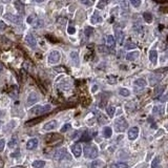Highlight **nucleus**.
<instances>
[{
	"label": "nucleus",
	"mask_w": 168,
	"mask_h": 168,
	"mask_svg": "<svg viewBox=\"0 0 168 168\" xmlns=\"http://www.w3.org/2000/svg\"><path fill=\"white\" fill-rule=\"evenodd\" d=\"M51 109V106L49 104H45V105H36L34 106L31 110H30V114L35 115V116H40L43 115L45 113H48V111Z\"/></svg>",
	"instance_id": "1"
},
{
	"label": "nucleus",
	"mask_w": 168,
	"mask_h": 168,
	"mask_svg": "<svg viewBox=\"0 0 168 168\" xmlns=\"http://www.w3.org/2000/svg\"><path fill=\"white\" fill-rule=\"evenodd\" d=\"M98 153H99V150L95 145H87L84 148V156H85V158L96 159L98 157Z\"/></svg>",
	"instance_id": "2"
},
{
	"label": "nucleus",
	"mask_w": 168,
	"mask_h": 168,
	"mask_svg": "<svg viewBox=\"0 0 168 168\" xmlns=\"http://www.w3.org/2000/svg\"><path fill=\"white\" fill-rule=\"evenodd\" d=\"M127 127H128V123L123 117H120L115 121V130L117 132H123L127 129Z\"/></svg>",
	"instance_id": "3"
},
{
	"label": "nucleus",
	"mask_w": 168,
	"mask_h": 168,
	"mask_svg": "<svg viewBox=\"0 0 168 168\" xmlns=\"http://www.w3.org/2000/svg\"><path fill=\"white\" fill-rule=\"evenodd\" d=\"M60 58H61V54L58 50H51L48 55L47 61L49 64H56L60 61Z\"/></svg>",
	"instance_id": "4"
},
{
	"label": "nucleus",
	"mask_w": 168,
	"mask_h": 168,
	"mask_svg": "<svg viewBox=\"0 0 168 168\" xmlns=\"http://www.w3.org/2000/svg\"><path fill=\"white\" fill-rule=\"evenodd\" d=\"M64 158H69V159H70V157H68V156H67V151H66V149H65V148L58 149L57 151L55 152V154H54V159H55L56 161L63 160Z\"/></svg>",
	"instance_id": "5"
},
{
	"label": "nucleus",
	"mask_w": 168,
	"mask_h": 168,
	"mask_svg": "<svg viewBox=\"0 0 168 168\" xmlns=\"http://www.w3.org/2000/svg\"><path fill=\"white\" fill-rule=\"evenodd\" d=\"M114 30H115V36H116V39L118 40V43L119 44H123V40H124V33H123V31L120 29L119 25H116Z\"/></svg>",
	"instance_id": "6"
},
{
	"label": "nucleus",
	"mask_w": 168,
	"mask_h": 168,
	"mask_svg": "<svg viewBox=\"0 0 168 168\" xmlns=\"http://www.w3.org/2000/svg\"><path fill=\"white\" fill-rule=\"evenodd\" d=\"M38 100H39V96L35 92L31 93L29 95V97H27V100H26V106H32V105H34L36 102H38Z\"/></svg>",
	"instance_id": "7"
},
{
	"label": "nucleus",
	"mask_w": 168,
	"mask_h": 168,
	"mask_svg": "<svg viewBox=\"0 0 168 168\" xmlns=\"http://www.w3.org/2000/svg\"><path fill=\"white\" fill-rule=\"evenodd\" d=\"M115 45H116V41H115V37L111 36V35H108L106 37V46L108 47V49L114 53L115 50Z\"/></svg>",
	"instance_id": "8"
},
{
	"label": "nucleus",
	"mask_w": 168,
	"mask_h": 168,
	"mask_svg": "<svg viewBox=\"0 0 168 168\" xmlns=\"http://www.w3.org/2000/svg\"><path fill=\"white\" fill-rule=\"evenodd\" d=\"M5 18L8 20H10L11 22H13L14 24H17V25H19V24L22 23V18L19 17V16H16V15H13V14H7L5 15Z\"/></svg>",
	"instance_id": "9"
},
{
	"label": "nucleus",
	"mask_w": 168,
	"mask_h": 168,
	"mask_svg": "<svg viewBox=\"0 0 168 168\" xmlns=\"http://www.w3.org/2000/svg\"><path fill=\"white\" fill-rule=\"evenodd\" d=\"M161 79H162V75L157 74V73L151 74L149 76V83H150V85H156L157 83H159L161 81Z\"/></svg>",
	"instance_id": "10"
},
{
	"label": "nucleus",
	"mask_w": 168,
	"mask_h": 168,
	"mask_svg": "<svg viewBox=\"0 0 168 168\" xmlns=\"http://www.w3.org/2000/svg\"><path fill=\"white\" fill-rule=\"evenodd\" d=\"M57 125H58V122L57 121H56V120H51V121H49V122H47V123L44 124L43 130H45V131L53 130V129H55L56 127H57Z\"/></svg>",
	"instance_id": "11"
},
{
	"label": "nucleus",
	"mask_w": 168,
	"mask_h": 168,
	"mask_svg": "<svg viewBox=\"0 0 168 168\" xmlns=\"http://www.w3.org/2000/svg\"><path fill=\"white\" fill-rule=\"evenodd\" d=\"M37 146H38V139L37 138H33V139L29 140L26 143V149H29V150L35 149V148H37Z\"/></svg>",
	"instance_id": "12"
},
{
	"label": "nucleus",
	"mask_w": 168,
	"mask_h": 168,
	"mask_svg": "<svg viewBox=\"0 0 168 168\" xmlns=\"http://www.w3.org/2000/svg\"><path fill=\"white\" fill-rule=\"evenodd\" d=\"M25 41H26L27 44H29L31 47H33V48H35L36 45H37L36 39L34 38V36H33L32 34H27V35L25 36Z\"/></svg>",
	"instance_id": "13"
},
{
	"label": "nucleus",
	"mask_w": 168,
	"mask_h": 168,
	"mask_svg": "<svg viewBox=\"0 0 168 168\" xmlns=\"http://www.w3.org/2000/svg\"><path fill=\"white\" fill-rule=\"evenodd\" d=\"M72 151H73V154H74L76 158H79V157L81 156V153H82V146H81L79 143H77V144L73 145Z\"/></svg>",
	"instance_id": "14"
},
{
	"label": "nucleus",
	"mask_w": 168,
	"mask_h": 168,
	"mask_svg": "<svg viewBox=\"0 0 168 168\" xmlns=\"http://www.w3.org/2000/svg\"><path fill=\"white\" fill-rule=\"evenodd\" d=\"M139 134V128L138 127H131L128 130V139L129 140H135Z\"/></svg>",
	"instance_id": "15"
},
{
	"label": "nucleus",
	"mask_w": 168,
	"mask_h": 168,
	"mask_svg": "<svg viewBox=\"0 0 168 168\" xmlns=\"http://www.w3.org/2000/svg\"><path fill=\"white\" fill-rule=\"evenodd\" d=\"M139 56H140L139 51H131V53L126 55V59L128 61H134V60H137L139 58Z\"/></svg>",
	"instance_id": "16"
},
{
	"label": "nucleus",
	"mask_w": 168,
	"mask_h": 168,
	"mask_svg": "<svg viewBox=\"0 0 168 168\" xmlns=\"http://www.w3.org/2000/svg\"><path fill=\"white\" fill-rule=\"evenodd\" d=\"M91 21H92L93 24H97V23H101V22L103 21V19H102V17L99 15L98 12H95L94 15H93V17H92V19H91Z\"/></svg>",
	"instance_id": "17"
},
{
	"label": "nucleus",
	"mask_w": 168,
	"mask_h": 168,
	"mask_svg": "<svg viewBox=\"0 0 168 168\" xmlns=\"http://www.w3.org/2000/svg\"><path fill=\"white\" fill-rule=\"evenodd\" d=\"M15 8H16V10L18 11V13L19 14H24V4L20 1V0H16V1H15Z\"/></svg>",
	"instance_id": "18"
},
{
	"label": "nucleus",
	"mask_w": 168,
	"mask_h": 168,
	"mask_svg": "<svg viewBox=\"0 0 168 168\" xmlns=\"http://www.w3.org/2000/svg\"><path fill=\"white\" fill-rule=\"evenodd\" d=\"M70 59H72V61L74 62V64L76 66L79 65V55H78L77 51H72L70 53Z\"/></svg>",
	"instance_id": "19"
},
{
	"label": "nucleus",
	"mask_w": 168,
	"mask_h": 168,
	"mask_svg": "<svg viewBox=\"0 0 168 168\" xmlns=\"http://www.w3.org/2000/svg\"><path fill=\"white\" fill-rule=\"evenodd\" d=\"M8 145H9L10 148H15L18 145V138H17V135H13L11 138V140H10V142H9Z\"/></svg>",
	"instance_id": "20"
},
{
	"label": "nucleus",
	"mask_w": 168,
	"mask_h": 168,
	"mask_svg": "<svg viewBox=\"0 0 168 168\" xmlns=\"http://www.w3.org/2000/svg\"><path fill=\"white\" fill-rule=\"evenodd\" d=\"M149 59L152 63H157L158 62V53L157 50H150L149 51Z\"/></svg>",
	"instance_id": "21"
},
{
	"label": "nucleus",
	"mask_w": 168,
	"mask_h": 168,
	"mask_svg": "<svg viewBox=\"0 0 168 168\" xmlns=\"http://www.w3.org/2000/svg\"><path fill=\"white\" fill-rule=\"evenodd\" d=\"M33 167L34 168H43L45 166V161H42V160H36L33 162Z\"/></svg>",
	"instance_id": "22"
},
{
	"label": "nucleus",
	"mask_w": 168,
	"mask_h": 168,
	"mask_svg": "<svg viewBox=\"0 0 168 168\" xmlns=\"http://www.w3.org/2000/svg\"><path fill=\"white\" fill-rule=\"evenodd\" d=\"M146 84H147V82H146L143 78L137 79V80L134 81V85H135V86H139V87H144V86H146Z\"/></svg>",
	"instance_id": "23"
},
{
	"label": "nucleus",
	"mask_w": 168,
	"mask_h": 168,
	"mask_svg": "<svg viewBox=\"0 0 168 168\" xmlns=\"http://www.w3.org/2000/svg\"><path fill=\"white\" fill-rule=\"evenodd\" d=\"M111 134H113V129H111L110 127H108V126L104 127V129H103V135H104V138L108 139V138L111 137Z\"/></svg>",
	"instance_id": "24"
},
{
	"label": "nucleus",
	"mask_w": 168,
	"mask_h": 168,
	"mask_svg": "<svg viewBox=\"0 0 168 168\" xmlns=\"http://www.w3.org/2000/svg\"><path fill=\"white\" fill-rule=\"evenodd\" d=\"M104 162L100 161V160H95L93 163H92V168H102L104 166Z\"/></svg>",
	"instance_id": "25"
},
{
	"label": "nucleus",
	"mask_w": 168,
	"mask_h": 168,
	"mask_svg": "<svg viewBox=\"0 0 168 168\" xmlns=\"http://www.w3.org/2000/svg\"><path fill=\"white\" fill-rule=\"evenodd\" d=\"M91 139H92V137L89 135L88 131H85V132L82 134V137H81V139H80V141H82V142H88V141H91Z\"/></svg>",
	"instance_id": "26"
},
{
	"label": "nucleus",
	"mask_w": 168,
	"mask_h": 168,
	"mask_svg": "<svg viewBox=\"0 0 168 168\" xmlns=\"http://www.w3.org/2000/svg\"><path fill=\"white\" fill-rule=\"evenodd\" d=\"M143 18H144V20H145L147 23H151V22H152V15H151L150 13H148V12H145V13L143 14Z\"/></svg>",
	"instance_id": "27"
},
{
	"label": "nucleus",
	"mask_w": 168,
	"mask_h": 168,
	"mask_svg": "<svg viewBox=\"0 0 168 168\" xmlns=\"http://www.w3.org/2000/svg\"><path fill=\"white\" fill-rule=\"evenodd\" d=\"M160 162H161V160H160V157H157L153 161H152V164H151V167L152 168H162V166L160 165Z\"/></svg>",
	"instance_id": "28"
},
{
	"label": "nucleus",
	"mask_w": 168,
	"mask_h": 168,
	"mask_svg": "<svg viewBox=\"0 0 168 168\" xmlns=\"http://www.w3.org/2000/svg\"><path fill=\"white\" fill-rule=\"evenodd\" d=\"M111 168H128V165L126 163L119 162V163H116V164L111 165Z\"/></svg>",
	"instance_id": "29"
},
{
	"label": "nucleus",
	"mask_w": 168,
	"mask_h": 168,
	"mask_svg": "<svg viewBox=\"0 0 168 168\" xmlns=\"http://www.w3.org/2000/svg\"><path fill=\"white\" fill-rule=\"evenodd\" d=\"M106 111H107L108 116H109L110 118H113V117H114V115H115L116 108H115V106H108V107L106 108Z\"/></svg>",
	"instance_id": "30"
},
{
	"label": "nucleus",
	"mask_w": 168,
	"mask_h": 168,
	"mask_svg": "<svg viewBox=\"0 0 168 168\" xmlns=\"http://www.w3.org/2000/svg\"><path fill=\"white\" fill-rule=\"evenodd\" d=\"M153 114L163 115L164 114V107L163 106H154L153 107Z\"/></svg>",
	"instance_id": "31"
},
{
	"label": "nucleus",
	"mask_w": 168,
	"mask_h": 168,
	"mask_svg": "<svg viewBox=\"0 0 168 168\" xmlns=\"http://www.w3.org/2000/svg\"><path fill=\"white\" fill-rule=\"evenodd\" d=\"M42 121V118H39V119H35V120H31V121H27L25 123L26 126H32V125H35V124H38L39 122Z\"/></svg>",
	"instance_id": "32"
},
{
	"label": "nucleus",
	"mask_w": 168,
	"mask_h": 168,
	"mask_svg": "<svg viewBox=\"0 0 168 168\" xmlns=\"http://www.w3.org/2000/svg\"><path fill=\"white\" fill-rule=\"evenodd\" d=\"M119 94H120L121 96H123V97H128V96L130 95V92H129L127 88H120Z\"/></svg>",
	"instance_id": "33"
},
{
	"label": "nucleus",
	"mask_w": 168,
	"mask_h": 168,
	"mask_svg": "<svg viewBox=\"0 0 168 168\" xmlns=\"http://www.w3.org/2000/svg\"><path fill=\"white\" fill-rule=\"evenodd\" d=\"M98 50L100 53H103V54H106V53H109V49L106 45H99L98 46Z\"/></svg>",
	"instance_id": "34"
},
{
	"label": "nucleus",
	"mask_w": 168,
	"mask_h": 168,
	"mask_svg": "<svg viewBox=\"0 0 168 168\" xmlns=\"http://www.w3.org/2000/svg\"><path fill=\"white\" fill-rule=\"evenodd\" d=\"M98 121H99L100 124H105V123H107V119H106L102 114H99V115H98Z\"/></svg>",
	"instance_id": "35"
},
{
	"label": "nucleus",
	"mask_w": 168,
	"mask_h": 168,
	"mask_svg": "<svg viewBox=\"0 0 168 168\" xmlns=\"http://www.w3.org/2000/svg\"><path fill=\"white\" fill-rule=\"evenodd\" d=\"M107 79H108L109 84H116V82H117V77L116 76H108Z\"/></svg>",
	"instance_id": "36"
},
{
	"label": "nucleus",
	"mask_w": 168,
	"mask_h": 168,
	"mask_svg": "<svg viewBox=\"0 0 168 168\" xmlns=\"http://www.w3.org/2000/svg\"><path fill=\"white\" fill-rule=\"evenodd\" d=\"M135 47H137V45H135L134 43L130 42V41H128V42L125 44V48H126V49H133V48H135Z\"/></svg>",
	"instance_id": "37"
},
{
	"label": "nucleus",
	"mask_w": 168,
	"mask_h": 168,
	"mask_svg": "<svg viewBox=\"0 0 168 168\" xmlns=\"http://www.w3.org/2000/svg\"><path fill=\"white\" fill-rule=\"evenodd\" d=\"M130 3H131L134 8H139L140 5H141L142 1H141V0H130Z\"/></svg>",
	"instance_id": "38"
},
{
	"label": "nucleus",
	"mask_w": 168,
	"mask_h": 168,
	"mask_svg": "<svg viewBox=\"0 0 168 168\" xmlns=\"http://www.w3.org/2000/svg\"><path fill=\"white\" fill-rule=\"evenodd\" d=\"M164 88H165V86H159L156 91H154V94H156V96H160L162 93H163V91H164Z\"/></svg>",
	"instance_id": "39"
},
{
	"label": "nucleus",
	"mask_w": 168,
	"mask_h": 168,
	"mask_svg": "<svg viewBox=\"0 0 168 168\" xmlns=\"http://www.w3.org/2000/svg\"><path fill=\"white\" fill-rule=\"evenodd\" d=\"M109 1H110V0H100V3L98 4V8L99 9H103L104 8V4L108 3Z\"/></svg>",
	"instance_id": "40"
},
{
	"label": "nucleus",
	"mask_w": 168,
	"mask_h": 168,
	"mask_svg": "<svg viewBox=\"0 0 168 168\" xmlns=\"http://www.w3.org/2000/svg\"><path fill=\"white\" fill-rule=\"evenodd\" d=\"M93 27H86V29H85V35H86V37H89L92 34H93Z\"/></svg>",
	"instance_id": "41"
},
{
	"label": "nucleus",
	"mask_w": 168,
	"mask_h": 168,
	"mask_svg": "<svg viewBox=\"0 0 168 168\" xmlns=\"http://www.w3.org/2000/svg\"><path fill=\"white\" fill-rule=\"evenodd\" d=\"M35 18H36V16H35V15H30L29 17H27V19H26V22L29 23V24H32Z\"/></svg>",
	"instance_id": "42"
},
{
	"label": "nucleus",
	"mask_w": 168,
	"mask_h": 168,
	"mask_svg": "<svg viewBox=\"0 0 168 168\" xmlns=\"http://www.w3.org/2000/svg\"><path fill=\"white\" fill-rule=\"evenodd\" d=\"M67 33L69 34V35H74L75 33H76V29H75V26H68V29H67Z\"/></svg>",
	"instance_id": "43"
},
{
	"label": "nucleus",
	"mask_w": 168,
	"mask_h": 168,
	"mask_svg": "<svg viewBox=\"0 0 168 168\" xmlns=\"http://www.w3.org/2000/svg\"><path fill=\"white\" fill-rule=\"evenodd\" d=\"M70 127H72V125H70L69 123L65 124V125H64V126H63V127L61 128V132H65V131H67V130H68V129H69Z\"/></svg>",
	"instance_id": "44"
},
{
	"label": "nucleus",
	"mask_w": 168,
	"mask_h": 168,
	"mask_svg": "<svg viewBox=\"0 0 168 168\" xmlns=\"http://www.w3.org/2000/svg\"><path fill=\"white\" fill-rule=\"evenodd\" d=\"M54 69H55L56 72H60V73H61V72H63V73H66V72H67V70H66V68H65L64 66H59V67H55Z\"/></svg>",
	"instance_id": "45"
},
{
	"label": "nucleus",
	"mask_w": 168,
	"mask_h": 168,
	"mask_svg": "<svg viewBox=\"0 0 168 168\" xmlns=\"http://www.w3.org/2000/svg\"><path fill=\"white\" fill-rule=\"evenodd\" d=\"M4 146H5V140L4 139H1V140H0V151L3 150Z\"/></svg>",
	"instance_id": "46"
},
{
	"label": "nucleus",
	"mask_w": 168,
	"mask_h": 168,
	"mask_svg": "<svg viewBox=\"0 0 168 168\" xmlns=\"http://www.w3.org/2000/svg\"><path fill=\"white\" fill-rule=\"evenodd\" d=\"M167 70H168V67H162V68H158V69H156V70H154V73H157V74H160L161 72L165 73V72H167Z\"/></svg>",
	"instance_id": "47"
},
{
	"label": "nucleus",
	"mask_w": 168,
	"mask_h": 168,
	"mask_svg": "<svg viewBox=\"0 0 168 168\" xmlns=\"http://www.w3.org/2000/svg\"><path fill=\"white\" fill-rule=\"evenodd\" d=\"M168 100V94H166V95H164V96H162L161 98H160V101L161 102H165V101H167Z\"/></svg>",
	"instance_id": "48"
},
{
	"label": "nucleus",
	"mask_w": 168,
	"mask_h": 168,
	"mask_svg": "<svg viewBox=\"0 0 168 168\" xmlns=\"http://www.w3.org/2000/svg\"><path fill=\"white\" fill-rule=\"evenodd\" d=\"M7 29V24L3 21H0V30H4Z\"/></svg>",
	"instance_id": "49"
},
{
	"label": "nucleus",
	"mask_w": 168,
	"mask_h": 168,
	"mask_svg": "<svg viewBox=\"0 0 168 168\" xmlns=\"http://www.w3.org/2000/svg\"><path fill=\"white\" fill-rule=\"evenodd\" d=\"M58 22H59V23H62V24H65V23H66V19H64V18H62V19L59 18V19H58Z\"/></svg>",
	"instance_id": "50"
},
{
	"label": "nucleus",
	"mask_w": 168,
	"mask_h": 168,
	"mask_svg": "<svg viewBox=\"0 0 168 168\" xmlns=\"http://www.w3.org/2000/svg\"><path fill=\"white\" fill-rule=\"evenodd\" d=\"M19 154H20V151H19V150H16V152L11 153V157H17V156H19Z\"/></svg>",
	"instance_id": "51"
},
{
	"label": "nucleus",
	"mask_w": 168,
	"mask_h": 168,
	"mask_svg": "<svg viewBox=\"0 0 168 168\" xmlns=\"http://www.w3.org/2000/svg\"><path fill=\"white\" fill-rule=\"evenodd\" d=\"M82 2L86 3V4H87V5H89V7L92 5V2H91V1H88V0H82Z\"/></svg>",
	"instance_id": "52"
},
{
	"label": "nucleus",
	"mask_w": 168,
	"mask_h": 168,
	"mask_svg": "<svg viewBox=\"0 0 168 168\" xmlns=\"http://www.w3.org/2000/svg\"><path fill=\"white\" fill-rule=\"evenodd\" d=\"M1 2L2 3H9V2H11V0H1Z\"/></svg>",
	"instance_id": "53"
},
{
	"label": "nucleus",
	"mask_w": 168,
	"mask_h": 168,
	"mask_svg": "<svg viewBox=\"0 0 168 168\" xmlns=\"http://www.w3.org/2000/svg\"><path fill=\"white\" fill-rule=\"evenodd\" d=\"M97 88H98V86H97V85H95V86H94V87H93V92H94V93H95V92H96V91H97Z\"/></svg>",
	"instance_id": "54"
},
{
	"label": "nucleus",
	"mask_w": 168,
	"mask_h": 168,
	"mask_svg": "<svg viewBox=\"0 0 168 168\" xmlns=\"http://www.w3.org/2000/svg\"><path fill=\"white\" fill-rule=\"evenodd\" d=\"M156 1H157V2H166L167 0H156Z\"/></svg>",
	"instance_id": "55"
},
{
	"label": "nucleus",
	"mask_w": 168,
	"mask_h": 168,
	"mask_svg": "<svg viewBox=\"0 0 168 168\" xmlns=\"http://www.w3.org/2000/svg\"><path fill=\"white\" fill-rule=\"evenodd\" d=\"M2 12H3V8L0 7V15H2Z\"/></svg>",
	"instance_id": "56"
},
{
	"label": "nucleus",
	"mask_w": 168,
	"mask_h": 168,
	"mask_svg": "<svg viewBox=\"0 0 168 168\" xmlns=\"http://www.w3.org/2000/svg\"><path fill=\"white\" fill-rule=\"evenodd\" d=\"M2 69H3V66H2V64H1V63H0V73L2 72Z\"/></svg>",
	"instance_id": "57"
},
{
	"label": "nucleus",
	"mask_w": 168,
	"mask_h": 168,
	"mask_svg": "<svg viewBox=\"0 0 168 168\" xmlns=\"http://www.w3.org/2000/svg\"><path fill=\"white\" fill-rule=\"evenodd\" d=\"M35 1H36V2H43L44 0H35Z\"/></svg>",
	"instance_id": "58"
},
{
	"label": "nucleus",
	"mask_w": 168,
	"mask_h": 168,
	"mask_svg": "<svg viewBox=\"0 0 168 168\" xmlns=\"http://www.w3.org/2000/svg\"><path fill=\"white\" fill-rule=\"evenodd\" d=\"M116 1H120V2H123V1H125V0H116Z\"/></svg>",
	"instance_id": "59"
},
{
	"label": "nucleus",
	"mask_w": 168,
	"mask_h": 168,
	"mask_svg": "<svg viewBox=\"0 0 168 168\" xmlns=\"http://www.w3.org/2000/svg\"><path fill=\"white\" fill-rule=\"evenodd\" d=\"M13 168H23V167H13Z\"/></svg>",
	"instance_id": "60"
},
{
	"label": "nucleus",
	"mask_w": 168,
	"mask_h": 168,
	"mask_svg": "<svg viewBox=\"0 0 168 168\" xmlns=\"http://www.w3.org/2000/svg\"><path fill=\"white\" fill-rule=\"evenodd\" d=\"M2 116V113H1V111H0V117H1Z\"/></svg>",
	"instance_id": "61"
},
{
	"label": "nucleus",
	"mask_w": 168,
	"mask_h": 168,
	"mask_svg": "<svg viewBox=\"0 0 168 168\" xmlns=\"http://www.w3.org/2000/svg\"><path fill=\"white\" fill-rule=\"evenodd\" d=\"M1 124H2V122H1V121H0V126H1Z\"/></svg>",
	"instance_id": "62"
},
{
	"label": "nucleus",
	"mask_w": 168,
	"mask_h": 168,
	"mask_svg": "<svg viewBox=\"0 0 168 168\" xmlns=\"http://www.w3.org/2000/svg\"><path fill=\"white\" fill-rule=\"evenodd\" d=\"M167 39H168V37H167Z\"/></svg>",
	"instance_id": "63"
}]
</instances>
